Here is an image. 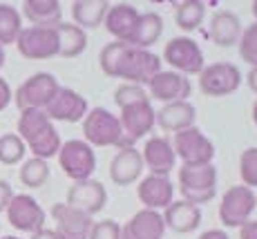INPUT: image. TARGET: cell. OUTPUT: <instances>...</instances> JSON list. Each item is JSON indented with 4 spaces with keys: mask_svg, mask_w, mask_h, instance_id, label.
<instances>
[{
    "mask_svg": "<svg viewBox=\"0 0 257 239\" xmlns=\"http://www.w3.org/2000/svg\"><path fill=\"white\" fill-rule=\"evenodd\" d=\"M101 72L110 78H123L132 85H150V81L161 72V58L150 49L130 47L125 43H107L98 54Z\"/></svg>",
    "mask_w": 257,
    "mask_h": 239,
    "instance_id": "cell-1",
    "label": "cell"
},
{
    "mask_svg": "<svg viewBox=\"0 0 257 239\" xmlns=\"http://www.w3.org/2000/svg\"><path fill=\"white\" fill-rule=\"evenodd\" d=\"M18 137L23 139L25 148L36 159H47L56 157L61 150V137H58L54 121H49L45 109H25L18 118Z\"/></svg>",
    "mask_w": 257,
    "mask_h": 239,
    "instance_id": "cell-2",
    "label": "cell"
},
{
    "mask_svg": "<svg viewBox=\"0 0 257 239\" xmlns=\"http://www.w3.org/2000/svg\"><path fill=\"white\" fill-rule=\"evenodd\" d=\"M83 137L85 143L92 148H132V143L127 141L125 132L121 128L118 116L105 107H94L85 114L83 118Z\"/></svg>",
    "mask_w": 257,
    "mask_h": 239,
    "instance_id": "cell-3",
    "label": "cell"
},
{
    "mask_svg": "<svg viewBox=\"0 0 257 239\" xmlns=\"http://www.w3.org/2000/svg\"><path fill=\"white\" fill-rule=\"evenodd\" d=\"M179 190L184 201L192 206L208 203L217 195V168L206 166H181L179 168Z\"/></svg>",
    "mask_w": 257,
    "mask_h": 239,
    "instance_id": "cell-4",
    "label": "cell"
},
{
    "mask_svg": "<svg viewBox=\"0 0 257 239\" xmlns=\"http://www.w3.org/2000/svg\"><path fill=\"white\" fill-rule=\"evenodd\" d=\"M58 166L61 170L72 179V181H85L92 179L94 170H96V154H94L92 146H87L81 139H72L65 141L58 150Z\"/></svg>",
    "mask_w": 257,
    "mask_h": 239,
    "instance_id": "cell-5",
    "label": "cell"
},
{
    "mask_svg": "<svg viewBox=\"0 0 257 239\" xmlns=\"http://www.w3.org/2000/svg\"><path fill=\"white\" fill-rule=\"evenodd\" d=\"M172 150H175L177 159L184 161V166H206L212 163L215 157V146L199 128H188L172 137Z\"/></svg>",
    "mask_w": 257,
    "mask_h": 239,
    "instance_id": "cell-6",
    "label": "cell"
},
{
    "mask_svg": "<svg viewBox=\"0 0 257 239\" xmlns=\"http://www.w3.org/2000/svg\"><path fill=\"white\" fill-rule=\"evenodd\" d=\"M164 61L172 67V72L190 76V74H201L206 67V58L197 41L190 36H177L166 43L164 49Z\"/></svg>",
    "mask_w": 257,
    "mask_h": 239,
    "instance_id": "cell-7",
    "label": "cell"
},
{
    "mask_svg": "<svg viewBox=\"0 0 257 239\" xmlns=\"http://www.w3.org/2000/svg\"><path fill=\"white\" fill-rule=\"evenodd\" d=\"M257 208V195L246 186H233L224 192L219 203V219L226 228H241L250 221Z\"/></svg>",
    "mask_w": 257,
    "mask_h": 239,
    "instance_id": "cell-8",
    "label": "cell"
},
{
    "mask_svg": "<svg viewBox=\"0 0 257 239\" xmlns=\"http://www.w3.org/2000/svg\"><path fill=\"white\" fill-rule=\"evenodd\" d=\"M61 89L58 81L47 72H38L34 76H29L21 87L14 94L16 107L25 112V109H45L47 103L56 96V92Z\"/></svg>",
    "mask_w": 257,
    "mask_h": 239,
    "instance_id": "cell-9",
    "label": "cell"
},
{
    "mask_svg": "<svg viewBox=\"0 0 257 239\" xmlns=\"http://www.w3.org/2000/svg\"><path fill=\"white\" fill-rule=\"evenodd\" d=\"M241 85V72L233 63H210L199 74V89L201 94L212 98H221L235 94Z\"/></svg>",
    "mask_w": 257,
    "mask_h": 239,
    "instance_id": "cell-10",
    "label": "cell"
},
{
    "mask_svg": "<svg viewBox=\"0 0 257 239\" xmlns=\"http://www.w3.org/2000/svg\"><path fill=\"white\" fill-rule=\"evenodd\" d=\"M18 54L29 61H47L58 56V36L56 29L47 27H23L16 41Z\"/></svg>",
    "mask_w": 257,
    "mask_h": 239,
    "instance_id": "cell-11",
    "label": "cell"
},
{
    "mask_svg": "<svg viewBox=\"0 0 257 239\" xmlns=\"http://www.w3.org/2000/svg\"><path fill=\"white\" fill-rule=\"evenodd\" d=\"M7 221L21 232H38L45 228V210L29 195H14L7 206Z\"/></svg>",
    "mask_w": 257,
    "mask_h": 239,
    "instance_id": "cell-12",
    "label": "cell"
},
{
    "mask_svg": "<svg viewBox=\"0 0 257 239\" xmlns=\"http://www.w3.org/2000/svg\"><path fill=\"white\" fill-rule=\"evenodd\" d=\"M105 186L101 181H94V179H85V181H74V186H70L65 203L74 210H81L92 217L105 208Z\"/></svg>",
    "mask_w": 257,
    "mask_h": 239,
    "instance_id": "cell-13",
    "label": "cell"
},
{
    "mask_svg": "<svg viewBox=\"0 0 257 239\" xmlns=\"http://www.w3.org/2000/svg\"><path fill=\"white\" fill-rule=\"evenodd\" d=\"M121 109V116H118V121H121V128L123 132H125L127 141L135 146V141H139L143 139L148 132L155 128V107H152L150 98H146V101H137V103H130V105L125 107H118Z\"/></svg>",
    "mask_w": 257,
    "mask_h": 239,
    "instance_id": "cell-14",
    "label": "cell"
},
{
    "mask_svg": "<svg viewBox=\"0 0 257 239\" xmlns=\"http://www.w3.org/2000/svg\"><path fill=\"white\" fill-rule=\"evenodd\" d=\"M52 217L56 221L58 239H90V230L94 226L92 217L81 210H74L67 203H54Z\"/></svg>",
    "mask_w": 257,
    "mask_h": 239,
    "instance_id": "cell-15",
    "label": "cell"
},
{
    "mask_svg": "<svg viewBox=\"0 0 257 239\" xmlns=\"http://www.w3.org/2000/svg\"><path fill=\"white\" fill-rule=\"evenodd\" d=\"M45 114L49 121H63V123H78L87 114V101L78 92L70 87H61L56 96L47 103Z\"/></svg>",
    "mask_w": 257,
    "mask_h": 239,
    "instance_id": "cell-16",
    "label": "cell"
},
{
    "mask_svg": "<svg viewBox=\"0 0 257 239\" xmlns=\"http://www.w3.org/2000/svg\"><path fill=\"white\" fill-rule=\"evenodd\" d=\"M141 157H143V166L150 170V174H159V177H170L172 168L177 166V154L172 150V143L168 137L148 139Z\"/></svg>",
    "mask_w": 257,
    "mask_h": 239,
    "instance_id": "cell-17",
    "label": "cell"
},
{
    "mask_svg": "<svg viewBox=\"0 0 257 239\" xmlns=\"http://www.w3.org/2000/svg\"><path fill=\"white\" fill-rule=\"evenodd\" d=\"M150 96L164 103H175V101H188L190 96V78L177 72H164L161 69L155 78L150 81Z\"/></svg>",
    "mask_w": 257,
    "mask_h": 239,
    "instance_id": "cell-18",
    "label": "cell"
},
{
    "mask_svg": "<svg viewBox=\"0 0 257 239\" xmlns=\"http://www.w3.org/2000/svg\"><path fill=\"white\" fill-rule=\"evenodd\" d=\"M166 223L157 210H139L121 228V239H164Z\"/></svg>",
    "mask_w": 257,
    "mask_h": 239,
    "instance_id": "cell-19",
    "label": "cell"
},
{
    "mask_svg": "<svg viewBox=\"0 0 257 239\" xmlns=\"http://www.w3.org/2000/svg\"><path fill=\"white\" fill-rule=\"evenodd\" d=\"M139 201L146 206V210H159L172 203L175 195V186H172L170 177H159V174H148L139 183Z\"/></svg>",
    "mask_w": 257,
    "mask_h": 239,
    "instance_id": "cell-20",
    "label": "cell"
},
{
    "mask_svg": "<svg viewBox=\"0 0 257 239\" xmlns=\"http://www.w3.org/2000/svg\"><path fill=\"white\" fill-rule=\"evenodd\" d=\"M137 21H139V12H137L135 5L116 3V5H110L103 25H105V29L116 38L118 43L127 45L132 32H135V27H137Z\"/></svg>",
    "mask_w": 257,
    "mask_h": 239,
    "instance_id": "cell-21",
    "label": "cell"
},
{
    "mask_svg": "<svg viewBox=\"0 0 257 239\" xmlns=\"http://www.w3.org/2000/svg\"><path fill=\"white\" fill-rule=\"evenodd\" d=\"M143 168L146 166H143L141 152L135 146L123 148V150H118L114 154V159L110 163V179L116 186H130V183H135L141 177Z\"/></svg>",
    "mask_w": 257,
    "mask_h": 239,
    "instance_id": "cell-22",
    "label": "cell"
},
{
    "mask_svg": "<svg viewBox=\"0 0 257 239\" xmlns=\"http://www.w3.org/2000/svg\"><path fill=\"white\" fill-rule=\"evenodd\" d=\"M195 105L190 101H175L166 103L159 112L155 114V123L166 132H181L195 126Z\"/></svg>",
    "mask_w": 257,
    "mask_h": 239,
    "instance_id": "cell-23",
    "label": "cell"
},
{
    "mask_svg": "<svg viewBox=\"0 0 257 239\" xmlns=\"http://www.w3.org/2000/svg\"><path fill=\"white\" fill-rule=\"evenodd\" d=\"M161 217H164L166 228L179 232V235H186V232L197 230L199 223H201L199 206H192V203L184 201V199H181V201H172Z\"/></svg>",
    "mask_w": 257,
    "mask_h": 239,
    "instance_id": "cell-24",
    "label": "cell"
},
{
    "mask_svg": "<svg viewBox=\"0 0 257 239\" xmlns=\"http://www.w3.org/2000/svg\"><path fill=\"white\" fill-rule=\"evenodd\" d=\"M23 16L32 23V27L54 29L63 23V7L58 0H25Z\"/></svg>",
    "mask_w": 257,
    "mask_h": 239,
    "instance_id": "cell-25",
    "label": "cell"
},
{
    "mask_svg": "<svg viewBox=\"0 0 257 239\" xmlns=\"http://www.w3.org/2000/svg\"><path fill=\"white\" fill-rule=\"evenodd\" d=\"M241 36V21L233 12H217L210 18V41L217 47H233L239 43Z\"/></svg>",
    "mask_w": 257,
    "mask_h": 239,
    "instance_id": "cell-26",
    "label": "cell"
},
{
    "mask_svg": "<svg viewBox=\"0 0 257 239\" xmlns=\"http://www.w3.org/2000/svg\"><path fill=\"white\" fill-rule=\"evenodd\" d=\"M164 34V18L155 12H146L139 14V21H137V27L132 32L127 45L130 47H139V49H148L152 47Z\"/></svg>",
    "mask_w": 257,
    "mask_h": 239,
    "instance_id": "cell-27",
    "label": "cell"
},
{
    "mask_svg": "<svg viewBox=\"0 0 257 239\" xmlns=\"http://www.w3.org/2000/svg\"><path fill=\"white\" fill-rule=\"evenodd\" d=\"M110 9L107 0H74L72 3V16L74 25L81 29H94L103 25L105 14Z\"/></svg>",
    "mask_w": 257,
    "mask_h": 239,
    "instance_id": "cell-28",
    "label": "cell"
},
{
    "mask_svg": "<svg viewBox=\"0 0 257 239\" xmlns=\"http://www.w3.org/2000/svg\"><path fill=\"white\" fill-rule=\"evenodd\" d=\"M54 29H56V36H58V56L61 58H76L85 52L87 47L85 29L76 27L72 23H61Z\"/></svg>",
    "mask_w": 257,
    "mask_h": 239,
    "instance_id": "cell-29",
    "label": "cell"
},
{
    "mask_svg": "<svg viewBox=\"0 0 257 239\" xmlns=\"http://www.w3.org/2000/svg\"><path fill=\"white\" fill-rule=\"evenodd\" d=\"M204 16H206V3H201V0H184V3L177 5L175 23L184 32H195L204 23Z\"/></svg>",
    "mask_w": 257,
    "mask_h": 239,
    "instance_id": "cell-30",
    "label": "cell"
},
{
    "mask_svg": "<svg viewBox=\"0 0 257 239\" xmlns=\"http://www.w3.org/2000/svg\"><path fill=\"white\" fill-rule=\"evenodd\" d=\"M23 32V16L14 5L0 3V45H12Z\"/></svg>",
    "mask_w": 257,
    "mask_h": 239,
    "instance_id": "cell-31",
    "label": "cell"
},
{
    "mask_svg": "<svg viewBox=\"0 0 257 239\" xmlns=\"http://www.w3.org/2000/svg\"><path fill=\"white\" fill-rule=\"evenodd\" d=\"M18 177H21L23 186L41 188L49 179V166L43 159L32 157V159H27V161H23V168H21V172H18Z\"/></svg>",
    "mask_w": 257,
    "mask_h": 239,
    "instance_id": "cell-32",
    "label": "cell"
},
{
    "mask_svg": "<svg viewBox=\"0 0 257 239\" xmlns=\"http://www.w3.org/2000/svg\"><path fill=\"white\" fill-rule=\"evenodd\" d=\"M25 152H27V148H25L23 139L18 134L9 132L0 137V163L16 166V163H21L25 159Z\"/></svg>",
    "mask_w": 257,
    "mask_h": 239,
    "instance_id": "cell-33",
    "label": "cell"
},
{
    "mask_svg": "<svg viewBox=\"0 0 257 239\" xmlns=\"http://www.w3.org/2000/svg\"><path fill=\"white\" fill-rule=\"evenodd\" d=\"M239 56L248 63L250 67H257V23L248 25L239 36Z\"/></svg>",
    "mask_w": 257,
    "mask_h": 239,
    "instance_id": "cell-34",
    "label": "cell"
},
{
    "mask_svg": "<svg viewBox=\"0 0 257 239\" xmlns=\"http://www.w3.org/2000/svg\"><path fill=\"white\" fill-rule=\"evenodd\" d=\"M239 177L246 188H257V148H248L239 157Z\"/></svg>",
    "mask_w": 257,
    "mask_h": 239,
    "instance_id": "cell-35",
    "label": "cell"
},
{
    "mask_svg": "<svg viewBox=\"0 0 257 239\" xmlns=\"http://www.w3.org/2000/svg\"><path fill=\"white\" fill-rule=\"evenodd\" d=\"M148 92L143 89L141 85H132V83H123V85H118L114 89V103L118 107H125L130 105V103H137V101H146Z\"/></svg>",
    "mask_w": 257,
    "mask_h": 239,
    "instance_id": "cell-36",
    "label": "cell"
},
{
    "mask_svg": "<svg viewBox=\"0 0 257 239\" xmlns=\"http://www.w3.org/2000/svg\"><path fill=\"white\" fill-rule=\"evenodd\" d=\"M90 239H121V226L114 219H103V221H94Z\"/></svg>",
    "mask_w": 257,
    "mask_h": 239,
    "instance_id": "cell-37",
    "label": "cell"
},
{
    "mask_svg": "<svg viewBox=\"0 0 257 239\" xmlns=\"http://www.w3.org/2000/svg\"><path fill=\"white\" fill-rule=\"evenodd\" d=\"M12 199H14L12 183H9V181H3V179H0V212L7 210V206H9V201H12Z\"/></svg>",
    "mask_w": 257,
    "mask_h": 239,
    "instance_id": "cell-38",
    "label": "cell"
},
{
    "mask_svg": "<svg viewBox=\"0 0 257 239\" xmlns=\"http://www.w3.org/2000/svg\"><path fill=\"white\" fill-rule=\"evenodd\" d=\"M9 103H12V87H9V83L5 81V78H0V112H3Z\"/></svg>",
    "mask_w": 257,
    "mask_h": 239,
    "instance_id": "cell-39",
    "label": "cell"
},
{
    "mask_svg": "<svg viewBox=\"0 0 257 239\" xmlns=\"http://www.w3.org/2000/svg\"><path fill=\"white\" fill-rule=\"evenodd\" d=\"M239 239H257V221H248L239 228Z\"/></svg>",
    "mask_w": 257,
    "mask_h": 239,
    "instance_id": "cell-40",
    "label": "cell"
},
{
    "mask_svg": "<svg viewBox=\"0 0 257 239\" xmlns=\"http://www.w3.org/2000/svg\"><path fill=\"white\" fill-rule=\"evenodd\" d=\"M199 239H230L228 235H226L224 230H219V228H212V230H206L201 232Z\"/></svg>",
    "mask_w": 257,
    "mask_h": 239,
    "instance_id": "cell-41",
    "label": "cell"
},
{
    "mask_svg": "<svg viewBox=\"0 0 257 239\" xmlns=\"http://www.w3.org/2000/svg\"><path fill=\"white\" fill-rule=\"evenodd\" d=\"M246 83H248L250 92L257 94V67H250V72L246 74Z\"/></svg>",
    "mask_w": 257,
    "mask_h": 239,
    "instance_id": "cell-42",
    "label": "cell"
},
{
    "mask_svg": "<svg viewBox=\"0 0 257 239\" xmlns=\"http://www.w3.org/2000/svg\"><path fill=\"white\" fill-rule=\"evenodd\" d=\"M32 239H58V237H56V232L49 230V228H41L38 232H34Z\"/></svg>",
    "mask_w": 257,
    "mask_h": 239,
    "instance_id": "cell-43",
    "label": "cell"
},
{
    "mask_svg": "<svg viewBox=\"0 0 257 239\" xmlns=\"http://www.w3.org/2000/svg\"><path fill=\"white\" fill-rule=\"evenodd\" d=\"M3 65H5V47L0 45V69H3Z\"/></svg>",
    "mask_w": 257,
    "mask_h": 239,
    "instance_id": "cell-44",
    "label": "cell"
},
{
    "mask_svg": "<svg viewBox=\"0 0 257 239\" xmlns=\"http://www.w3.org/2000/svg\"><path fill=\"white\" fill-rule=\"evenodd\" d=\"M253 123L257 126V101L253 103Z\"/></svg>",
    "mask_w": 257,
    "mask_h": 239,
    "instance_id": "cell-45",
    "label": "cell"
},
{
    "mask_svg": "<svg viewBox=\"0 0 257 239\" xmlns=\"http://www.w3.org/2000/svg\"><path fill=\"white\" fill-rule=\"evenodd\" d=\"M253 16H255V23H257V0L253 3Z\"/></svg>",
    "mask_w": 257,
    "mask_h": 239,
    "instance_id": "cell-46",
    "label": "cell"
},
{
    "mask_svg": "<svg viewBox=\"0 0 257 239\" xmlns=\"http://www.w3.org/2000/svg\"><path fill=\"white\" fill-rule=\"evenodd\" d=\"M0 239H21V237H14V235H7V237H0Z\"/></svg>",
    "mask_w": 257,
    "mask_h": 239,
    "instance_id": "cell-47",
    "label": "cell"
}]
</instances>
